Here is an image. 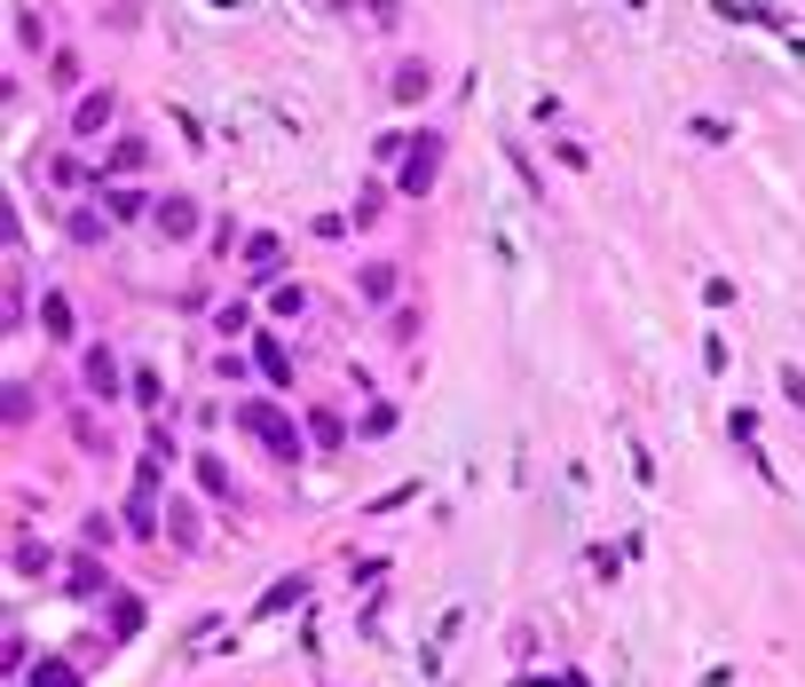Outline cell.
I'll return each instance as SVG.
<instances>
[{"label": "cell", "mask_w": 805, "mask_h": 687, "mask_svg": "<svg viewBox=\"0 0 805 687\" xmlns=\"http://www.w3.org/2000/svg\"><path fill=\"white\" fill-rule=\"evenodd\" d=\"M32 687H79V671H71L63 656H40V664H32Z\"/></svg>", "instance_id": "cell-12"}, {"label": "cell", "mask_w": 805, "mask_h": 687, "mask_svg": "<svg viewBox=\"0 0 805 687\" xmlns=\"http://www.w3.org/2000/svg\"><path fill=\"white\" fill-rule=\"evenodd\" d=\"M71 245H104V214L79 206V214H71Z\"/></svg>", "instance_id": "cell-14"}, {"label": "cell", "mask_w": 805, "mask_h": 687, "mask_svg": "<svg viewBox=\"0 0 805 687\" xmlns=\"http://www.w3.org/2000/svg\"><path fill=\"white\" fill-rule=\"evenodd\" d=\"M158 237L190 245V237H198V198H158Z\"/></svg>", "instance_id": "cell-4"}, {"label": "cell", "mask_w": 805, "mask_h": 687, "mask_svg": "<svg viewBox=\"0 0 805 687\" xmlns=\"http://www.w3.org/2000/svg\"><path fill=\"white\" fill-rule=\"evenodd\" d=\"M104 127H111V88H96V96L71 111V135H79V143H87V135H104Z\"/></svg>", "instance_id": "cell-7"}, {"label": "cell", "mask_w": 805, "mask_h": 687, "mask_svg": "<svg viewBox=\"0 0 805 687\" xmlns=\"http://www.w3.org/2000/svg\"><path fill=\"white\" fill-rule=\"evenodd\" d=\"M624 9H648V0H624Z\"/></svg>", "instance_id": "cell-26"}, {"label": "cell", "mask_w": 805, "mask_h": 687, "mask_svg": "<svg viewBox=\"0 0 805 687\" xmlns=\"http://www.w3.org/2000/svg\"><path fill=\"white\" fill-rule=\"evenodd\" d=\"M426 88H434V71H426V63H403V71H395V96H403V104H419Z\"/></svg>", "instance_id": "cell-13"}, {"label": "cell", "mask_w": 805, "mask_h": 687, "mask_svg": "<svg viewBox=\"0 0 805 687\" xmlns=\"http://www.w3.org/2000/svg\"><path fill=\"white\" fill-rule=\"evenodd\" d=\"M143 625H150V617H143V600H135V592H111V632H119V640H135Z\"/></svg>", "instance_id": "cell-9"}, {"label": "cell", "mask_w": 805, "mask_h": 687, "mask_svg": "<svg viewBox=\"0 0 805 687\" xmlns=\"http://www.w3.org/2000/svg\"><path fill=\"white\" fill-rule=\"evenodd\" d=\"M79 364H87V387H96V395H119V356L104 349V340H87Z\"/></svg>", "instance_id": "cell-5"}, {"label": "cell", "mask_w": 805, "mask_h": 687, "mask_svg": "<svg viewBox=\"0 0 805 687\" xmlns=\"http://www.w3.org/2000/svg\"><path fill=\"white\" fill-rule=\"evenodd\" d=\"M316 443H324V451H340V443H347V426H340L332 411H316Z\"/></svg>", "instance_id": "cell-21"}, {"label": "cell", "mask_w": 805, "mask_h": 687, "mask_svg": "<svg viewBox=\"0 0 805 687\" xmlns=\"http://www.w3.org/2000/svg\"><path fill=\"white\" fill-rule=\"evenodd\" d=\"M245 269H253V277H277V269H285V245H277V237H253Z\"/></svg>", "instance_id": "cell-10"}, {"label": "cell", "mask_w": 805, "mask_h": 687, "mask_svg": "<svg viewBox=\"0 0 805 687\" xmlns=\"http://www.w3.org/2000/svg\"><path fill=\"white\" fill-rule=\"evenodd\" d=\"M727 435H735V443L750 451V443H758V411H735V419H727Z\"/></svg>", "instance_id": "cell-20"}, {"label": "cell", "mask_w": 805, "mask_h": 687, "mask_svg": "<svg viewBox=\"0 0 805 687\" xmlns=\"http://www.w3.org/2000/svg\"><path fill=\"white\" fill-rule=\"evenodd\" d=\"M111 222H143V190H111Z\"/></svg>", "instance_id": "cell-17"}, {"label": "cell", "mask_w": 805, "mask_h": 687, "mask_svg": "<svg viewBox=\"0 0 805 687\" xmlns=\"http://www.w3.org/2000/svg\"><path fill=\"white\" fill-rule=\"evenodd\" d=\"M553 687H585V671H561V679H553Z\"/></svg>", "instance_id": "cell-25"}, {"label": "cell", "mask_w": 805, "mask_h": 687, "mask_svg": "<svg viewBox=\"0 0 805 687\" xmlns=\"http://www.w3.org/2000/svg\"><path fill=\"white\" fill-rule=\"evenodd\" d=\"M198 482H206V490H222V498H229V467H222V459H198Z\"/></svg>", "instance_id": "cell-23"}, {"label": "cell", "mask_w": 805, "mask_h": 687, "mask_svg": "<svg viewBox=\"0 0 805 687\" xmlns=\"http://www.w3.org/2000/svg\"><path fill=\"white\" fill-rule=\"evenodd\" d=\"M387 293H395V269L372 262V269H364V301H387Z\"/></svg>", "instance_id": "cell-16"}, {"label": "cell", "mask_w": 805, "mask_h": 687, "mask_svg": "<svg viewBox=\"0 0 805 687\" xmlns=\"http://www.w3.org/2000/svg\"><path fill=\"white\" fill-rule=\"evenodd\" d=\"M253 364L268 372V387H285V380H293V356H285V349H277V340H268V332L253 340Z\"/></svg>", "instance_id": "cell-8"}, {"label": "cell", "mask_w": 805, "mask_h": 687, "mask_svg": "<svg viewBox=\"0 0 805 687\" xmlns=\"http://www.w3.org/2000/svg\"><path fill=\"white\" fill-rule=\"evenodd\" d=\"M434 166H442V135H419L411 143V158H403V190L419 198V190H434Z\"/></svg>", "instance_id": "cell-2"}, {"label": "cell", "mask_w": 805, "mask_h": 687, "mask_svg": "<svg viewBox=\"0 0 805 687\" xmlns=\"http://www.w3.org/2000/svg\"><path fill=\"white\" fill-rule=\"evenodd\" d=\"M293 600H301V577H285L277 592H261V617H277V609H293Z\"/></svg>", "instance_id": "cell-15"}, {"label": "cell", "mask_w": 805, "mask_h": 687, "mask_svg": "<svg viewBox=\"0 0 805 687\" xmlns=\"http://www.w3.org/2000/svg\"><path fill=\"white\" fill-rule=\"evenodd\" d=\"M782 387H789V403H805V372H782Z\"/></svg>", "instance_id": "cell-24"}, {"label": "cell", "mask_w": 805, "mask_h": 687, "mask_svg": "<svg viewBox=\"0 0 805 687\" xmlns=\"http://www.w3.org/2000/svg\"><path fill=\"white\" fill-rule=\"evenodd\" d=\"M135 403H143V411H158V403H166V387H158V372H135Z\"/></svg>", "instance_id": "cell-18"}, {"label": "cell", "mask_w": 805, "mask_h": 687, "mask_svg": "<svg viewBox=\"0 0 805 687\" xmlns=\"http://www.w3.org/2000/svg\"><path fill=\"white\" fill-rule=\"evenodd\" d=\"M71 592H79V600H104V592H111V569H104L96 553H79V561H71Z\"/></svg>", "instance_id": "cell-6"}, {"label": "cell", "mask_w": 805, "mask_h": 687, "mask_svg": "<svg viewBox=\"0 0 805 687\" xmlns=\"http://www.w3.org/2000/svg\"><path fill=\"white\" fill-rule=\"evenodd\" d=\"M40 324H48V340H71V301L48 293V301H40Z\"/></svg>", "instance_id": "cell-11"}, {"label": "cell", "mask_w": 805, "mask_h": 687, "mask_svg": "<svg viewBox=\"0 0 805 687\" xmlns=\"http://www.w3.org/2000/svg\"><path fill=\"white\" fill-rule=\"evenodd\" d=\"M237 426H245V435H253L268 459H285V467L301 459V426H293L285 411H268V403H245V411H237Z\"/></svg>", "instance_id": "cell-1"}, {"label": "cell", "mask_w": 805, "mask_h": 687, "mask_svg": "<svg viewBox=\"0 0 805 687\" xmlns=\"http://www.w3.org/2000/svg\"><path fill=\"white\" fill-rule=\"evenodd\" d=\"M127 530H135V538H150V530H158V474H150V467L135 474V498H127Z\"/></svg>", "instance_id": "cell-3"}, {"label": "cell", "mask_w": 805, "mask_h": 687, "mask_svg": "<svg viewBox=\"0 0 805 687\" xmlns=\"http://www.w3.org/2000/svg\"><path fill=\"white\" fill-rule=\"evenodd\" d=\"M9 561H17V577H40V569H48V553H40V546H32V538H24V546H17V553H9Z\"/></svg>", "instance_id": "cell-19"}, {"label": "cell", "mask_w": 805, "mask_h": 687, "mask_svg": "<svg viewBox=\"0 0 805 687\" xmlns=\"http://www.w3.org/2000/svg\"><path fill=\"white\" fill-rule=\"evenodd\" d=\"M143 158H150V150H143V135H127V143L111 150V166H119V175H127V166H143Z\"/></svg>", "instance_id": "cell-22"}]
</instances>
